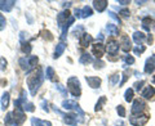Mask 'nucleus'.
I'll list each match as a JSON object with an SVG mask.
<instances>
[{"label":"nucleus","mask_w":155,"mask_h":126,"mask_svg":"<svg viewBox=\"0 0 155 126\" xmlns=\"http://www.w3.org/2000/svg\"><path fill=\"white\" fill-rule=\"evenodd\" d=\"M118 3L122 5H127V4H129V0H118Z\"/></svg>","instance_id":"de8ad7c7"},{"label":"nucleus","mask_w":155,"mask_h":126,"mask_svg":"<svg viewBox=\"0 0 155 126\" xmlns=\"http://www.w3.org/2000/svg\"><path fill=\"white\" fill-rule=\"evenodd\" d=\"M124 62H125V65H133V63H134V58L130 57V55H125L124 57Z\"/></svg>","instance_id":"4c0bfd02"},{"label":"nucleus","mask_w":155,"mask_h":126,"mask_svg":"<svg viewBox=\"0 0 155 126\" xmlns=\"http://www.w3.org/2000/svg\"><path fill=\"white\" fill-rule=\"evenodd\" d=\"M115 126H124L123 121H120V122H116V124H115Z\"/></svg>","instance_id":"3c124183"},{"label":"nucleus","mask_w":155,"mask_h":126,"mask_svg":"<svg viewBox=\"0 0 155 126\" xmlns=\"http://www.w3.org/2000/svg\"><path fill=\"white\" fill-rule=\"evenodd\" d=\"M45 76L48 80L51 81H56V72L52 67H47V71H45Z\"/></svg>","instance_id":"cd10ccee"},{"label":"nucleus","mask_w":155,"mask_h":126,"mask_svg":"<svg viewBox=\"0 0 155 126\" xmlns=\"http://www.w3.org/2000/svg\"><path fill=\"white\" fill-rule=\"evenodd\" d=\"M147 121H149V117H147V116H145V115L129 118V122H130V125H132V126H143L147 122Z\"/></svg>","instance_id":"6e6552de"},{"label":"nucleus","mask_w":155,"mask_h":126,"mask_svg":"<svg viewBox=\"0 0 155 126\" xmlns=\"http://www.w3.org/2000/svg\"><path fill=\"white\" fill-rule=\"evenodd\" d=\"M5 126H18V122L16 121V118L13 117V113H7L5 116Z\"/></svg>","instance_id":"5701e85b"},{"label":"nucleus","mask_w":155,"mask_h":126,"mask_svg":"<svg viewBox=\"0 0 155 126\" xmlns=\"http://www.w3.org/2000/svg\"><path fill=\"white\" fill-rule=\"evenodd\" d=\"M109 17H110V18H113L114 21H115L116 23H118V25H120V23H122V21H120V18H119L118 16H116V14H115L114 12H109Z\"/></svg>","instance_id":"e433bc0d"},{"label":"nucleus","mask_w":155,"mask_h":126,"mask_svg":"<svg viewBox=\"0 0 155 126\" xmlns=\"http://www.w3.org/2000/svg\"><path fill=\"white\" fill-rule=\"evenodd\" d=\"M119 77H120V75H118V74H115V75H113L110 77V80H109V82H110V85H115L116 82L119 81Z\"/></svg>","instance_id":"c9c22d12"},{"label":"nucleus","mask_w":155,"mask_h":126,"mask_svg":"<svg viewBox=\"0 0 155 126\" xmlns=\"http://www.w3.org/2000/svg\"><path fill=\"white\" fill-rule=\"evenodd\" d=\"M21 49H22L23 53H26V54H30V53H31V49H32V46L28 44V43H22Z\"/></svg>","instance_id":"2f4dec72"},{"label":"nucleus","mask_w":155,"mask_h":126,"mask_svg":"<svg viewBox=\"0 0 155 126\" xmlns=\"http://www.w3.org/2000/svg\"><path fill=\"white\" fill-rule=\"evenodd\" d=\"M71 17V14L69 11H64V12H61L60 14L57 16V22H58V25H60V27H62V25L64 23H66L67 21H69V18Z\"/></svg>","instance_id":"4468645a"},{"label":"nucleus","mask_w":155,"mask_h":126,"mask_svg":"<svg viewBox=\"0 0 155 126\" xmlns=\"http://www.w3.org/2000/svg\"><path fill=\"white\" fill-rule=\"evenodd\" d=\"M85 80H87V82H88V85L91 86V88H93V89H97V88H100V86H101V79H100V77L87 76Z\"/></svg>","instance_id":"2eb2a0df"},{"label":"nucleus","mask_w":155,"mask_h":126,"mask_svg":"<svg viewBox=\"0 0 155 126\" xmlns=\"http://www.w3.org/2000/svg\"><path fill=\"white\" fill-rule=\"evenodd\" d=\"M38 57L36 55H28V57H23L19 59V66L21 68L26 72H30L31 70H34L38 65Z\"/></svg>","instance_id":"f03ea898"},{"label":"nucleus","mask_w":155,"mask_h":126,"mask_svg":"<svg viewBox=\"0 0 155 126\" xmlns=\"http://www.w3.org/2000/svg\"><path fill=\"white\" fill-rule=\"evenodd\" d=\"M31 125L32 126H52V124L49 121H43V120L36 118V117L31 118Z\"/></svg>","instance_id":"4be33fe9"},{"label":"nucleus","mask_w":155,"mask_h":126,"mask_svg":"<svg viewBox=\"0 0 155 126\" xmlns=\"http://www.w3.org/2000/svg\"><path fill=\"white\" fill-rule=\"evenodd\" d=\"M13 116L14 118H16V121L18 122V125H21L23 121H25V111H23L21 103H19V100L17 99L16 102H14V112H13Z\"/></svg>","instance_id":"39448f33"},{"label":"nucleus","mask_w":155,"mask_h":126,"mask_svg":"<svg viewBox=\"0 0 155 126\" xmlns=\"http://www.w3.org/2000/svg\"><path fill=\"white\" fill-rule=\"evenodd\" d=\"M65 49H66L65 43H60V44H57L56 50H54V55H53V58H54V59H57V58H60V57L62 55V53L65 52Z\"/></svg>","instance_id":"412c9836"},{"label":"nucleus","mask_w":155,"mask_h":126,"mask_svg":"<svg viewBox=\"0 0 155 126\" xmlns=\"http://www.w3.org/2000/svg\"><path fill=\"white\" fill-rule=\"evenodd\" d=\"M145 107H146V106H145V102L142 99H136L133 102L132 108H130V112L133 115H140L145 109Z\"/></svg>","instance_id":"423d86ee"},{"label":"nucleus","mask_w":155,"mask_h":126,"mask_svg":"<svg viewBox=\"0 0 155 126\" xmlns=\"http://www.w3.org/2000/svg\"><path fill=\"white\" fill-rule=\"evenodd\" d=\"M92 62H93V58L89 54H83L79 58V63H81V65H89Z\"/></svg>","instance_id":"bb28decb"},{"label":"nucleus","mask_w":155,"mask_h":126,"mask_svg":"<svg viewBox=\"0 0 155 126\" xmlns=\"http://www.w3.org/2000/svg\"><path fill=\"white\" fill-rule=\"evenodd\" d=\"M120 41H122V50H123V52L128 53L130 49H132V43H130L129 36L123 35L122 39H120Z\"/></svg>","instance_id":"ddd939ff"},{"label":"nucleus","mask_w":155,"mask_h":126,"mask_svg":"<svg viewBox=\"0 0 155 126\" xmlns=\"http://www.w3.org/2000/svg\"><path fill=\"white\" fill-rule=\"evenodd\" d=\"M5 17L3 16V14H0V30H3L4 27H5Z\"/></svg>","instance_id":"a19ab883"},{"label":"nucleus","mask_w":155,"mask_h":126,"mask_svg":"<svg viewBox=\"0 0 155 126\" xmlns=\"http://www.w3.org/2000/svg\"><path fill=\"white\" fill-rule=\"evenodd\" d=\"M41 106H43V111H45V112H49V108H48V103L45 100L41 102Z\"/></svg>","instance_id":"49530a36"},{"label":"nucleus","mask_w":155,"mask_h":126,"mask_svg":"<svg viewBox=\"0 0 155 126\" xmlns=\"http://www.w3.org/2000/svg\"><path fill=\"white\" fill-rule=\"evenodd\" d=\"M151 19H150V17H145L142 21H141V23H142V27H143V30H146V31H149L150 32V28H151Z\"/></svg>","instance_id":"c85d7f7f"},{"label":"nucleus","mask_w":155,"mask_h":126,"mask_svg":"<svg viewBox=\"0 0 155 126\" xmlns=\"http://www.w3.org/2000/svg\"><path fill=\"white\" fill-rule=\"evenodd\" d=\"M71 2H69V3H62V7H64V8H69V7H71Z\"/></svg>","instance_id":"09e8293b"},{"label":"nucleus","mask_w":155,"mask_h":126,"mask_svg":"<svg viewBox=\"0 0 155 126\" xmlns=\"http://www.w3.org/2000/svg\"><path fill=\"white\" fill-rule=\"evenodd\" d=\"M145 49H146V48H145L143 45H140V46H136L134 49H133V53L136 55H140V54H142V53L145 52Z\"/></svg>","instance_id":"72a5a7b5"},{"label":"nucleus","mask_w":155,"mask_h":126,"mask_svg":"<svg viewBox=\"0 0 155 126\" xmlns=\"http://www.w3.org/2000/svg\"><path fill=\"white\" fill-rule=\"evenodd\" d=\"M56 89L60 91V93L62 94V96H67V90H66V88L64 85H61V84H57L56 85Z\"/></svg>","instance_id":"473e14b6"},{"label":"nucleus","mask_w":155,"mask_h":126,"mask_svg":"<svg viewBox=\"0 0 155 126\" xmlns=\"http://www.w3.org/2000/svg\"><path fill=\"white\" fill-rule=\"evenodd\" d=\"M106 30L109 31V35H114V36H116L119 33V28H118V26L116 25H113V23H109L107 26H106Z\"/></svg>","instance_id":"a878e982"},{"label":"nucleus","mask_w":155,"mask_h":126,"mask_svg":"<svg viewBox=\"0 0 155 126\" xmlns=\"http://www.w3.org/2000/svg\"><path fill=\"white\" fill-rule=\"evenodd\" d=\"M124 99H125V102H132L133 100V89H127L125 90Z\"/></svg>","instance_id":"7c9ffc66"},{"label":"nucleus","mask_w":155,"mask_h":126,"mask_svg":"<svg viewBox=\"0 0 155 126\" xmlns=\"http://www.w3.org/2000/svg\"><path fill=\"white\" fill-rule=\"evenodd\" d=\"M116 112H118V115L120 116V117H125V108L123 107V106H118L116 107Z\"/></svg>","instance_id":"f704fd0d"},{"label":"nucleus","mask_w":155,"mask_h":126,"mask_svg":"<svg viewBox=\"0 0 155 126\" xmlns=\"http://www.w3.org/2000/svg\"><path fill=\"white\" fill-rule=\"evenodd\" d=\"M16 2L14 0H0V11L3 12H11Z\"/></svg>","instance_id":"9b49d317"},{"label":"nucleus","mask_w":155,"mask_h":126,"mask_svg":"<svg viewBox=\"0 0 155 126\" xmlns=\"http://www.w3.org/2000/svg\"><path fill=\"white\" fill-rule=\"evenodd\" d=\"M75 22V18L74 17H70L69 18V21H67L66 23H64V25H62V35H61V39H62V40H65V37H66V33H67V28H69L71 25H72V23H74Z\"/></svg>","instance_id":"aec40b11"},{"label":"nucleus","mask_w":155,"mask_h":126,"mask_svg":"<svg viewBox=\"0 0 155 126\" xmlns=\"http://www.w3.org/2000/svg\"><path fill=\"white\" fill-rule=\"evenodd\" d=\"M155 70V55H151L150 58L146 59V63H145V74H153Z\"/></svg>","instance_id":"9d476101"},{"label":"nucleus","mask_w":155,"mask_h":126,"mask_svg":"<svg viewBox=\"0 0 155 126\" xmlns=\"http://www.w3.org/2000/svg\"><path fill=\"white\" fill-rule=\"evenodd\" d=\"M143 3H146V2H136V4H138V5H141V4H143Z\"/></svg>","instance_id":"603ef678"},{"label":"nucleus","mask_w":155,"mask_h":126,"mask_svg":"<svg viewBox=\"0 0 155 126\" xmlns=\"http://www.w3.org/2000/svg\"><path fill=\"white\" fill-rule=\"evenodd\" d=\"M127 79H128V71H125L124 74H123V79H122V81L119 82V86H122V85L124 84V82L127 81Z\"/></svg>","instance_id":"c03bdc74"},{"label":"nucleus","mask_w":155,"mask_h":126,"mask_svg":"<svg viewBox=\"0 0 155 126\" xmlns=\"http://www.w3.org/2000/svg\"><path fill=\"white\" fill-rule=\"evenodd\" d=\"M147 41H149V44H151V43H153V36H151V35H149Z\"/></svg>","instance_id":"8fccbe9b"},{"label":"nucleus","mask_w":155,"mask_h":126,"mask_svg":"<svg viewBox=\"0 0 155 126\" xmlns=\"http://www.w3.org/2000/svg\"><path fill=\"white\" fill-rule=\"evenodd\" d=\"M43 81H44V75H43V70L41 67H38L36 71L27 79V86L30 89L31 95H35L36 91L39 90V88L41 86Z\"/></svg>","instance_id":"f257e3e1"},{"label":"nucleus","mask_w":155,"mask_h":126,"mask_svg":"<svg viewBox=\"0 0 155 126\" xmlns=\"http://www.w3.org/2000/svg\"><path fill=\"white\" fill-rule=\"evenodd\" d=\"M5 67H7V61H5V58H0V70L4 71V70H5Z\"/></svg>","instance_id":"79ce46f5"},{"label":"nucleus","mask_w":155,"mask_h":126,"mask_svg":"<svg viewBox=\"0 0 155 126\" xmlns=\"http://www.w3.org/2000/svg\"><path fill=\"white\" fill-rule=\"evenodd\" d=\"M41 33H43V37L44 39H48V40H53V36L51 35V32L49 31H41Z\"/></svg>","instance_id":"ea45409f"},{"label":"nucleus","mask_w":155,"mask_h":126,"mask_svg":"<svg viewBox=\"0 0 155 126\" xmlns=\"http://www.w3.org/2000/svg\"><path fill=\"white\" fill-rule=\"evenodd\" d=\"M67 88H69L70 93L74 96H80L81 94V86H80V81L76 79V77L71 76L69 80H67Z\"/></svg>","instance_id":"20e7f679"},{"label":"nucleus","mask_w":155,"mask_h":126,"mask_svg":"<svg viewBox=\"0 0 155 126\" xmlns=\"http://www.w3.org/2000/svg\"><path fill=\"white\" fill-rule=\"evenodd\" d=\"M92 52H93V54L97 57V59H101V57H102L104 53H105V46L101 44V43L94 44L93 46H92Z\"/></svg>","instance_id":"f8f14e48"},{"label":"nucleus","mask_w":155,"mask_h":126,"mask_svg":"<svg viewBox=\"0 0 155 126\" xmlns=\"http://www.w3.org/2000/svg\"><path fill=\"white\" fill-rule=\"evenodd\" d=\"M93 41V37H92L89 33H83V35L80 36V45L81 46H84V48H87L88 45H91V43Z\"/></svg>","instance_id":"6ab92c4d"},{"label":"nucleus","mask_w":155,"mask_h":126,"mask_svg":"<svg viewBox=\"0 0 155 126\" xmlns=\"http://www.w3.org/2000/svg\"><path fill=\"white\" fill-rule=\"evenodd\" d=\"M153 82H154V84H155V76L153 77Z\"/></svg>","instance_id":"5fc2aeb1"},{"label":"nucleus","mask_w":155,"mask_h":126,"mask_svg":"<svg viewBox=\"0 0 155 126\" xmlns=\"http://www.w3.org/2000/svg\"><path fill=\"white\" fill-rule=\"evenodd\" d=\"M104 66H105V63L101 61V59H97L96 62H94V68L96 70H98V68H104Z\"/></svg>","instance_id":"58836bf2"},{"label":"nucleus","mask_w":155,"mask_h":126,"mask_svg":"<svg viewBox=\"0 0 155 126\" xmlns=\"http://www.w3.org/2000/svg\"><path fill=\"white\" fill-rule=\"evenodd\" d=\"M92 14H93V11H92V8L88 5H85L83 9H76L75 11V16L78 18H88Z\"/></svg>","instance_id":"0eeeda50"},{"label":"nucleus","mask_w":155,"mask_h":126,"mask_svg":"<svg viewBox=\"0 0 155 126\" xmlns=\"http://www.w3.org/2000/svg\"><path fill=\"white\" fill-rule=\"evenodd\" d=\"M106 7H107V2H106V0H94L93 2V8L100 13L104 12Z\"/></svg>","instance_id":"f3484780"},{"label":"nucleus","mask_w":155,"mask_h":126,"mask_svg":"<svg viewBox=\"0 0 155 126\" xmlns=\"http://www.w3.org/2000/svg\"><path fill=\"white\" fill-rule=\"evenodd\" d=\"M9 99H11V95H9L8 91H5V93L3 94V96H2V108H3V111H5L8 108Z\"/></svg>","instance_id":"393cba45"},{"label":"nucleus","mask_w":155,"mask_h":126,"mask_svg":"<svg viewBox=\"0 0 155 126\" xmlns=\"http://www.w3.org/2000/svg\"><path fill=\"white\" fill-rule=\"evenodd\" d=\"M145 84V82L143 81H140V82H136V84L133 85L134 86V90H137V91H140V90H141V88H142V85Z\"/></svg>","instance_id":"37998d69"},{"label":"nucleus","mask_w":155,"mask_h":126,"mask_svg":"<svg viewBox=\"0 0 155 126\" xmlns=\"http://www.w3.org/2000/svg\"><path fill=\"white\" fill-rule=\"evenodd\" d=\"M119 13L122 14L123 17H129V14H130V13H129V11H128V9H122V11H120Z\"/></svg>","instance_id":"a18cd8bd"},{"label":"nucleus","mask_w":155,"mask_h":126,"mask_svg":"<svg viewBox=\"0 0 155 126\" xmlns=\"http://www.w3.org/2000/svg\"><path fill=\"white\" fill-rule=\"evenodd\" d=\"M142 96L145 99L154 100L155 99V90H154L153 86H146V89L142 91Z\"/></svg>","instance_id":"dca6fc26"},{"label":"nucleus","mask_w":155,"mask_h":126,"mask_svg":"<svg viewBox=\"0 0 155 126\" xmlns=\"http://www.w3.org/2000/svg\"><path fill=\"white\" fill-rule=\"evenodd\" d=\"M106 50H107L109 54L115 55L116 53H118V50H119V44H118V41L114 40V39H110V40L107 41V46H106Z\"/></svg>","instance_id":"1a4fd4ad"},{"label":"nucleus","mask_w":155,"mask_h":126,"mask_svg":"<svg viewBox=\"0 0 155 126\" xmlns=\"http://www.w3.org/2000/svg\"><path fill=\"white\" fill-rule=\"evenodd\" d=\"M62 107H64L65 109H67V111H75L76 113H79L80 122H83V121H84V116H85L84 115V111L81 109V107L76 103L75 100H70V99L64 100V102H62Z\"/></svg>","instance_id":"7ed1b4c3"},{"label":"nucleus","mask_w":155,"mask_h":126,"mask_svg":"<svg viewBox=\"0 0 155 126\" xmlns=\"http://www.w3.org/2000/svg\"><path fill=\"white\" fill-rule=\"evenodd\" d=\"M133 40H134L136 44L141 45L142 43L145 41V35H143L142 32H140V31H136V32L133 33Z\"/></svg>","instance_id":"b1692460"},{"label":"nucleus","mask_w":155,"mask_h":126,"mask_svg":"<svg viewBox=\"0 0 155 126\" xmlns=\"http://www.w3.org/2000/svg\"><path fill=\"white\" fill-rule=\"evenodd\" d=\"M98 39H100V40H102V39H104V35H102V33H100V36H98Z\"/></svg>","instance_id":"864d4df0"},{"label":"nucleus","mask_w":155,"mask_h":126,"mask_svg":"<svg viewBox=\"0 0 155 126\" xmlns=\"http://www.w3.org/2000/svg\"><path fill=\"white\" fill-rule=\"evenodd\" d=\"M64 121H65V124L67 125H71V126H76L78 125V117L75 115H66L64 113Z\"/></svg>","instance_id":"a211bd4d"},{"label":"nucleus","mask_w":155,"mask_h":126,"mask_svg":"<svg viewBox=\"0 0 155 126\" xmlns=\"http://www.w3.org/2000/svg\"><path fill=\"white\" fill-rule=\"evenodd\" d=\"M106 103V96H101L100 100L97 102V104H96V107H94V111L96 112H98V111L102 109V106Z\"/></svg>","instance_id":"c756f323"}]
</instances>
